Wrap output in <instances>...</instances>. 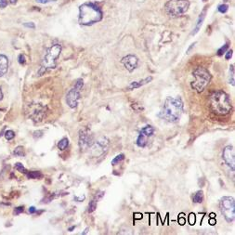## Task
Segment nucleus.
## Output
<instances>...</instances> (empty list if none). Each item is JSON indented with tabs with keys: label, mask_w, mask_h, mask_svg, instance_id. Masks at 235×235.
I'll use <instances>...</instances> for the list:
<instances>
[{
	"label": "nucleus",
	"mask_w": 235,
	"mask_h": 235,
	"mask_svg": "<svg viewBox=\"0 0 235 235\" xmlns=\"http://www.w3.org/2000/svg\"><path fill=\"white\" fill-rule=\"evenodd\" d=\"M192 75L194 76V81L191 83V87L200 93L209 85L211 81V75L208 70L203 67H198L195 69Z\"/></svg>",
	"instance_id": "nucleus-5"
},
{
	"label": "nucleus",
	"mask_w": 235,
	"mask_h": 235,
	"mask_svg": "<svg viewBox=\"0 0 235 235\" xmlns=\"http://www.w3.org/2000/svg\"><path fill=\"white\" fill-rule=\"evenodd\" d=\"M225 53H226V55H225V58H226V60H230L232 57V50H228Z\"/></svg>",
	"instance_id": "nucleus-34"
},
{
	"label": "nucleus",
	"mask_w": 235,
	"mask_h": 235,
	"mask_svg": "<svg viewBox=\"0 0 235 235\" xmlns=\"http://www.w3.org/2000/svg\"><path fill=\"white\" fill-rule=\"evenodd\" d=\"M15 168H16L18 171L22 172V173H26L25 167L23 166V163H16V165H15Z\"/></svg>",
	"instance_id": "nucleus-28"
},
{
	"label": "nucleus",
	"mask_w": 235,
	"mask_h": 235,
	"mask_svg": "<svg viewBox=\"0 0 235 235\" xmlns=\"http://www.w3.org/2000/svg\"><path fill=\"white\" fill-rule=\"evenodd\" d=\"M189 7L188 0H169L166 4V10L170 16L179 17L186 13Z\"/></svg>",
	"instance_id": "nucleus-6"
},
{
	"label": "nucleus",
	"mask_w": 235,
	"mask_h": 235,
	"mask_svg": "<svg viewBox=\"0 0 235 235\" xmlns=\"http://www.w3.org/2000/svg\"><path fill=\"white\" fill-rule=\"evenodd\" d=\"M14 154H15L16 156H20V157L24 156L23 148L22 146H19V147H17V148L15 149V151H14Z\"/></svg>",
	"instance_id": "nucleus-24"
},
{
	"label": "nucleus",
	"mask_w": 235,
	"mask_h": 235,
	"mask_svg": "<svg viewBox=\"0 0 235 235\" xmlns=\"http://www.w3.org/2000/svg\"><path fill=\"white\" fill-rule=\"evenodd\" d=\"M96 208H97V201L95 199H93L88 204V212L89 213L94 212L96 210Z\"/></svg>",
	"instance_id": "nucleus-23"
},
{
	"label": "nucleus",
	"mask_w": 235,
	"mask_h": 235,
	"mask_svg": "<svg viewBox=\"0 0 235 235\" xmlns=\"http://www.w3.org/2000/svg\"><path fill=\"white\" fill-rule=\"evenodd\" d=\"M9 2L11 4H15V3H17V0H9Z\"/></svg>",
	"instance_id": "nucleus-41"
},
{
	"label": "nucleus",
	"mask_w": 235,
	"mask_h": 235,
	"mask_svg": "<svg viewBox=\"0 0 235 235\" xmlns=\"http://www.w3.org/2000/svg\"><path fill=\"white\" fill-rule=\"evenodd\" d=\"M14 137H15V133H14L12 130H8V131H6V133H5V138H6V139L11 140Z\"/></svg>",
	"instance_id": "nucleus-25"
},
{
	"label": "nucleus",
	"mask_w": 235,
	"mask_h": 235,
	"mask_svg": "<svg viewBox=\"0 0 235 235\" xmlns=\"http://www.w3.org/2000/svg\"><path fill=\"white\" fill-rule=\"evenodd\" d=\"M124 159H125V154H123V153L118 154L117 156H115L114 159L111 160V165L115 166V165H117V163H119L120 162H122Z\"/></svg>",
	"instance_id": "nucleus-22"
},
{
	"label": "nucleus",
	"mask_w": 235,
	"mask_h": 235,
	"mask_svg": "<svg viewBox=\"0 0 235 235\" xmlns=\"http://www.w3.org/2000/svg\"><path fill=\"white\" fill-rule=\"evenodd\" d=\"M203 1H206V0H203Z\"/></svg>",
	"instance_id": "nucleus-43"
},
{
	"label": "nucleus",
	"mask_w": 235,
	"mask_h": 235,
	"mask_svg": "<svg viewBox=\"0 0 235 235\" xmlns=\"http://www.w3.org/2000/svg\"><path fill=\"white\" fill-rule=\"evenodd\" d=\"M35 1L40 3V4H47V3H49V2H55L56 0H35Z\"/></svg>",
	"instance_id": "nucleus-32"
},
{
	"label": "nucleus",
	"mask_w": 235,
	"mask_h": 235,
	"mask_svg": "<svg viewBox=\"0 0 235 235\" xmlns=\"http://www.w3.org/2000/svg\"><path fill=\"white\" fill-rule=\"evenodd\" d=\"M19 63L20 64H24L25 63V58L23 54L19 55Z\"/></svg>",
	"instance_id": "nucleus-29"
},
{
	"label": "nucleus",
	"mask_w": 235,
	"mask_h": 235,
	"mask_svg": "<svg viewBox=\"0 0 235 235\" xmlns=\"http://www.w3.org/2000/svg\"><path fill=\"white\" fill-rule=\"evenodd\" d=\"M189 222L190 224H194V222H195V216H194L193 214H191L190 217H189Z\"/></svg>",
	"instance_id": "nucleus-31"
},
{
	"label": "nucleus",
	"mask_w": 235,
	"mask_h": 235,
	"mask_svg": "<svg viewBox=\"0 0 235 235\" xmlns=\"http://www.w3.org/2000/svg\"><path fill=\"white\" fill-rule=\"evenodd\" d=\"M68 144H69V140L67 138H63V139H60L58 143V148L61 151H64L67 147H68Z\"/></svg>",
	"instance_id": "nucleus-18"
},
{
	"label": "nucleus",
	"mask_w": 235,
	"mask_h": 235,
	"mask_svg": "<svg viewBox=\"0 0 235 235\" xmlns=\"http://www.w3.org/2000/svg\"><path fill=\"white\" fill-rule=\"evenodd\" d=\"M218 11H219L220 13H226V12L228 11V9H229V6H228L227 4L219 5L218 8Z\"/></svg>",
	"instance_id": "nucleus-26"
},
{
	"label": "nucleus",
	"mask_w": 235,
	"mask_h": 235,
	"mask_svg": "<svg viewBox=\"0 0 235 235\" xmlns=\"http://www.w3.org/2000/svg\"><path fill=\"white\" fill-rule=\"evenodd\" d=\"M210 107L213 112L219 115H226L231 111V103L228 95L223 91H216L210 96Z\"/></svg>",
	"instance_id": "nucleus-3"
},
{
	"label": "nucleus",
	"mask_w": 235,
	"mask_h": 235,
	"mask_svg": "<svg viewBox=\"0 0 235 235\" xmlns=\"http://www.w3.org/2000/svg\"><path fill=\"white\" fill-rule=\"evenodd\" d=\"M230 75H229V83L231 84V86L234 87L235 85V79H234V66L233 65H230Z\"/></svg>",
	"instance_id": "nucleus-20"
},
{
	"label": "nucleus",
	"mask_w": 235,
	"mask_h": 235,
	"mask_svg": "<svg viewBox=\"0 0 235 235\" xmlns=\"http://www.w3.org/2000/svg\"><path fill=\"white\" fill-rule=\"evenodd\" d=\"M228 48H229V44H225L223 47H221L218 50V56L223 55V54L227 51Z\"/></svg>",
	"instance_id": "nucleus-27"
},
{
	"label": "nucleus",
	"mask_w": 235,
	"mask_h": 235,
	"mask_svg": "<svg viewBox=\"0 0 235 235\" xmlns=\"http://www.w3.org/2000/svg\"><path fill=\"white\" fill-rule=\"evenodd\" d=\"M121 63L124 64L127 70H128L129 72H133L138 66L139 59L134 55H127L122 59Z\"/></svg>",
	"instance_id": "nucleus-12"
},
{
	"label": "nucleus",
	"mask_w": 235,
	"mask_h": 235,
	"mask_svg": "<svg viewBox=\"0 0 235 235\" xmlns=\"http://www.w3.org/2000/svg\"><path fill=\"white\" fill-rule=\"evenodd\" d=\"M206 8H204V9L203 10V12L200 14L199 18H198L197 24H196L195 28H194V30L192 31L191 35H196V34L198 33V31L200 30V28H201V26H202V24H203V22L204 18H206Z\"/></svg>",
	"instance_id": "nucleus-15"
},
{
	"label": "nucleus",
	"mask_w": 235,
	"mask_h": 235,
	"mask_svg": "<svg viewBox=\"0 0 235 235\" xmlns=\"http://www.w3.org/2000/svg\"><path fill=\"white\" fill-rule=\"evenodd\" d=\"M8 70V59L7 56L0 55V77L4 76Z\"/></svg>",
	"instance_id": "nucleus-13"
},
{
	"label": "nucleus",
	"mask_w": 235,
	"mask_h": 235,
	"mask_svg": "<svg viewBox=\"0 0 235 235\" xmlns=\"http://www.w3.org/2000/svg\"><path fill=\"white\" fill-rule=\"evenodd\" d=\"M109 146V139L107 138H100L90 146V154L93 157H99L107 151Z\"/></svg>",
	"instance_id": "nucleus-8"
},
{
	"label": "nucleus",
	"mask_w": 235,
	"mask_h": 235,
	"mask_svg": "<svg viewBox=\"0 0 235 235\" xmlns=\"http://www.w3.org/2000/svg\"><path fill=\"white\" fill-rule=\"evenodd\" d=\"M2 99H3V92H2L1 87H0V100H1Z\"/></svg>",
	"instance_id": "nucleus-38"
},
{
	"label": "nucleus",
	"mask_w": 235,
	"mask_h": 235,
	"mask_svg": "<svg viewBox=\"0 0 235 235\" xmlns=\"http://www.w3.org/2000/svg\"><path fill=\"white\" fill-rule=\"evenodd\" d=\"M23 26L27 27V28H32V29L35 28V25L34 23H23Z\"/></svg>",
	"instance_id": "nucleus-30"
},
{
	"label": "nucleus",
	"mask_w": 235,
	"mask_h": 235,
	"mask_svg": "<svg viewBox=\"0 0 235 235\" xmlns=\"http://www.w3.org/2000/svg\"><path fill=\"white\" fill-rule=\"evenodd\" d=\"M22 212H23V206H19V207L15 208V211H14V213H15L16 215H19V214H20Z\"/></svg>",
	"instance_id": "nucleus-35"
},
{
	"label": "nucleus",
	"mask_w": 235,
	"mask_h": 235,
	"mask_svg": "<svg viewBox=\"0 0 235 235\" xmlns=\"http://www.w3.org/2000/svg\"><path fill=\"white\" fill-rule=\"evenodd\" d=\"M93 143V136L87 129L80 130L79 132V147L81 151H86Z\"/></svg>",
	"instance_id": "nucleus-9"
},
{
	"label": "nucleus",
	"mask_w": 235,
	"mask_h": 235,
	"mask_svg": "<svg viewBox=\"0 0 235 235\" xmlns=\"http://www.w3.org/2000/svg\"><path fill=\"white\" fill-rule=\"evenodd\" d=\"M152 80V77L151 76H149L145 79H142V80H139V81H134L132 82V83L128 86L127 89L128 90H133V89H136V88H139L142 86H144L148 83H150V82Z\"/></svg>",
	"instance_id": "nucleus-14"
},
{
	"label": "nucleus",
	"mask_w": 235,
	"mask_h": 235,
	"mask_svg": "<svg viewBox=\"0 0 235 235\" xmlns=\"http://www.w3.org/2000/svg\"><path fill=\"white\" fill-rule=\"evenodd\" d=\"M141 134L145 135L147 137H151L153 135V133H154V128H153L151 126H146L145 127H143L141 129Z\"/></svg>",
	"instance_id": "nucleus-16"
},
{
	"label": "nucleus",
	"mask_w": 235,
	"mask_h": 235,
	"mask_svg": "<svg viewBox=\"0 0 235 235\" xmlns=\"http://www.w3.org/2000/svg\"><path fill=\"white\" fill-rule=\"evenodd\" d=\"M103 18V13L99 7L93 3H85L79 7V23L82 25H92Z\"/></svg>",
	"instance_id": "nucleus-2"
},
{
	"label": "nucleus",
	"mask_w": 235,
	"mask_h": 235,
	"mask_svg": "<svg viewBox=\"0 0 235 235\" xmlns=\"http://www.w3.org/2000/svg\"><path fill=\"white\" fill-rule=\"evenodd\" d=\"M80 88H77L76 87H74L72 89L69 90V92L66 95V103L67 105L74 109L77 106L78 104V100L80 99Z\"/></svg>",
	"instance_id": "nucleus-11"
},
{
	"label": "nucleus",
	"mask_w": 235,
	"mask_h": 235,
	"mask_svg": "<svg viewBox=\"0 0 235 235\" xmlns=\"http://www.w3.org/2000/svg\"><path fill=\"white\" fill-rule=\"evenodd\" d=\"M60 52H61V46L60 44H55L47 49V53L42 60L40 70L38 72V74L40 75L46 73L47 71L54 69L56 67L57 59L60 55Z\"/></svg>",
	"instance_id": "nucleus-4"
},
{
	"label": "nucleus",
	"mask_w": 235,
	"mask_h": 235,
	"mask_svg": "<svg viewBox=\"0 0 235 235\" xmlns=\"http://www.w3.org/2000/svg\"><path fill=\"white\" fill-rule=\"evenodd\" d=\"M194 45H195V43H193V44H191V47H189V49H188V53H189V51H190V50H191V48H192V47H194Z\"/></svg>",
	"instance_id": "nucleus-39"
},
{
	"label": "nucleus",
	"mask_w": 235,
	"mask_h": 235,
	"mask_svg": "<svg viewBox=\"0 0 235 235\" xmlns=\"http://www.w3.org/2000/svg\"><path fill=\"white\" fill-rule=\"evenodd\" d=\"M183 111V102L179 97L171 98L168 97L162 107L159 116L168 122H177Z\"/></svg>",
	"instance_id": "nucleus-1"
},
{
	"label": "nucleus",
	"mask_w": 235,
	"mask_h": 235,
	"mask_svg": "<svg viewBox=\"0 0 235 235\" xmlns=\"http://www.w3.org/2000/svg\"><path fill=\"white\" fill-rule=\"evenodd\" d=\"M215 223H216V220H215V219H211L210 220V224L211 225H215Z\"/></svg>",
	"instance_id": "nucleus-40"
},
{
	"label": "nucleus",
	"mask_w": 235,
	"mask_h": 235,
	"mask_svg": "<svg viewBox=\"0 0 235 235\" xmlns=\"http://www.w3.org/2000/svg\"><path fill=\"white\" fill-rule=\"evenodd\" d=\"M8 6V0H0V8H5Z\"/></svg>",
	"instance_id": "nucleus-33"
},
{
	"label": "nucleus",
	"mask_w": 235,
	"mask_h": 235,
	"mask_svg": "<svg viewBox=\"0 0 235 235\" xmlns=\"http://www.w3.org/2000/svg\"><path fill=\"white\" fill-rule=\"evenodd\" d=\"M220 211L228 222H232L235 218V201L233 197L225 196L220 200Z\"/></svg>",
	"instance_id": "nucleus-7"
},
{
	"label": "nucleus",
	"mask_w": 235,
	"mask_h": 235,
	"mask_svg": "<svg viewBox=\"0 0 235 235\" xmlns=\"http://www.w3.org/2000/svg\"><path fill=\"white\" fill-rule=\"evenodd\" d=\"M179 223H180V225H184V224H185V222H186V220L185 219H184V218H179Z\"/></svg>",
	"instance_id": "nucleus-37"
},
{
	"label": "nucleus",
	"mask_w": 235,
	"mask_h": 235,
	"mask_svg": "<svg viewBox=\"0 0 235 235\" xmlns=\"http://www.w3.org/2000/svg\"><path fill=\"white\" fill-rule=\"evenodd\" d=\"M36 212V209H35V207H34V206H31L30 208H29V213L30 214H34V213H35Z\"/></svg>",
	"instance_id": "nucleus-36"
},
{
	"label": "nucleus",
	"mask_w": 235,
	"mask_h": 235,
	"mask_svg": "<svg viewBox=\"0 0 235 235\" xmlns=\"http://www.w3.org/2000/svg\"><path fill=\"white\" fill-rule=\"evenodd\" d=\"M27 177L29 179H40L42 178V174H41L39 171H32L27 173Z\"/></svg>",
	"instance_id": "nucleus-21"
},
{
	"label": "nucleus",
	"mask_w": 235,
	"mask_h": 235,
	"mask_svg": "<svg viewBox=\"0 0 235 235\" xmlns=\"http://www.w3.org/2000/svg\"><path fill=\"white\" fill-rule=\"evenodd\" d=\"M146 144H147V139L145 138V135H143L140 133L137 139V145L140 148H144L146 146Z\"/></svg>",
	"instance_id": "nucleus-17"
},
{
	"label": "nucleus",
	"mask_w": 235,
	"mask_h": 235,
	"mask_svg": "<svg viewBox=\"0 0 235 235\" xmlns=\"http://www.w3.org/2000/svg\"><path fill=\"white\" fill-rule=\"evenodd\" d=\"M222 158L225 163L230 167L232 171L235 170V151L230 145L225 147L222 152Z\"/></svg>",
	"instance_id": "nucleus-10"
},
{
	"label": "nucleus",
	"mask_w": 235,
	"mask_h": 235,
	"mask_svg": "<svg viewBox=\"0 0 235 235\" xmlns=\"http://www.w3.org/2000/svg\"><path fill=\"white\" fill-rule=\"evenodd\" d=\"M203 200V193L202 191H198L193 197V202L196 203H201Z\"/></svg>",
	"instance_id": "nucleus-19"
},
{
	"label": "nucleus",
	"mask_w": 235,
	"mask_h": 235,
	"mask_svg": "<svg viewBox=\"0 0 235 235\" xmlns=\"http://www.w3.org/2000/svg\"><path fill=\"white\" fill-rule=\"evenodd\" d=\"M75 226H73V227H71V228H70V229H69V230H70V231H72V230H74V229H75Z\"/></svg>",
	"instance_id": "nucleus-42"
}]
</instances>
